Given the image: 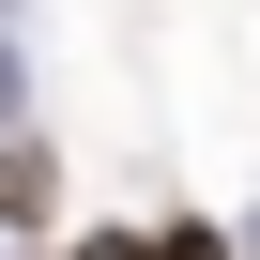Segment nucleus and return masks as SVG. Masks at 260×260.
Returning <instances> with one entry per match:
<instances>
[{
	"instance_id": "f257e3e1",
	"label": "nucleus",
	"mask_w": 260,
	"mask_h": 260,
	"mask_svg": "<svg viewBox=\"0 0 260 260\" xmlns=\"http://www.w3.org/2000/svg\"><path fill=\"white\" fill-rule=\"evenodd\" d=\"M46 199H61L46 153H31V138H0V230H46Z\"/></svg>"
},
{
	"instance_id": "f03ea898",
	"label": "nucleus",
	"mask_w": 260,
	"mask_h": 260,
	"mask_svg": "<svg viewBox=\"0 0 260 260\" xmlns=\"http://www.w3.org/2000/svg\"><path fill=\"white\" fill-rule=\"evenodd\" d=\"M92 260H169V245H92Z\"/></svg>"
},
{
	"instance_id": "7ed1b4c3",
	"label": "nucleus",
	"mask_w": 260,
	"mask_h": 260,
	"mask_svg": "<svg viewBox=\"0 0 260 260\" xmlns=\"http://www.w3.org/2000/svg\"><path fill=\"white\" fill-rule=\"evenodd\" d=\"M169 260H214V245H199V230H169Z\"/></svg>"
}]
</instances>
